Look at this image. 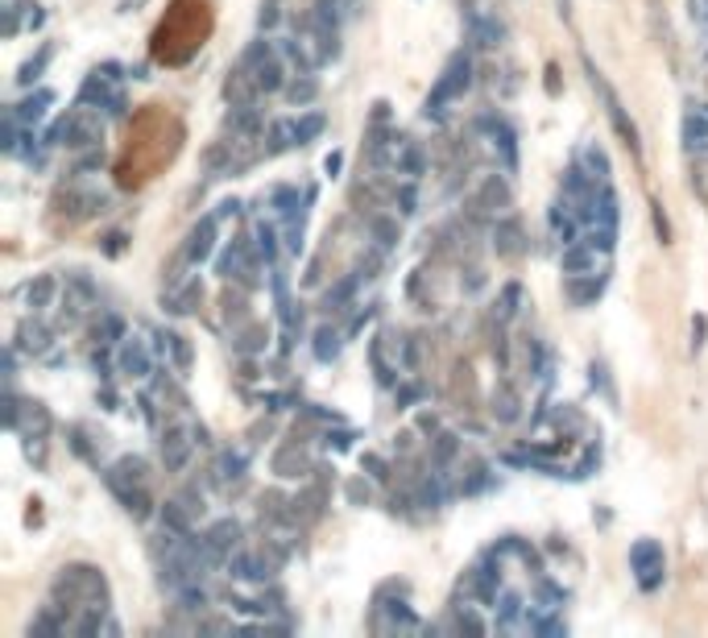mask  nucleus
I'll use <instances>...</instances> for the list:
<instances>
[{
  "instance_id": "nucleus-1",
  "label": "nucleus",
  "mask_w": 708,
  "mask_h": 638,
  "mask_svg": "<svg viewBox=\"0 0 708 638\" xmlns=\"http://www.w3.org/2000/svg\"><path fill=\"white\" fill-rule=\"evenodd\" d=\"M468 83H472V58H468V54H451V62L443 67L435 91L427 95L423 116H435V121H440L443 112H447V104H451V100H460V95L468 91Z\"/></svg>"
},
{
  "instance_id": "nucleus-2",
  "label": "nucleus",
  "mask_w": 708,
  "mask_h": 638,
  "mask_svg": "<svg viewBox=\"0 0 708 638\" xmlns=\"http://www.w3.org/2000/svg\"><path fill=\"white\" fill-rule=\"evenodd\" d=\"M629 568L638 572L642 592H655L659 585H663V572H667L663 543H655V539H638V543L629 547Z\"/></svg>"
},
{
  "instance_id": "nucleus-3",
  "label": "nucleus",
  "mask_w": 708,
  "mask_h": 638,
  "mask_svg": "<svg viewBox=\"0 0 708 638\" xmlns=\"http://www.w3.org/2000/svg\"><path fill=\"white\" fill-rule=\"evenodd\" d=\"M588 75H592V88L601 91V95H605V104H609V121H613V129H618V133H621V141H625V145H629V149L638 154V149H642V145H638V129H634V121L625 116L621 100L613 95V88H609V83H605V79H601V75L592 71V62H588Z\"/></svg>"
},
{
  "instance_id": "nucleus-4",
  "label": "nucleus",
  "mask_w": 708,
  "mask_h": 638,
  "mask_svg": "<svg viewBox=\"0 0 708 638\" xmlns=\"http://www.w3.org/2000/svg\"><path fill=\"white\" fill-rule=\"evenodd\" d=\"M216 228H220V216H203L199 224L191 228L186 249H182V257H186L191 266H203V262L212 257V249H216Z\"/></svg>"
},
{
  "instance_id": "nucleus-5",
  "label": "nucleus",
  "mask_w": 708,
  "mask_h": 638,
  "mask_svg": "<svg viewBox=\"0 0 708 638\" xmlns=\"http://www.w3.org/2000/svg\"><path fill=\"white\" fill-rule=\"evenodd\" d=\"M191 431H195V427H191ZM191 431H186V427H166V435H162V460H166L170 473H182L186 460H191V448L199 444V440H186Z\"/></svg>"
},
{
  "instance_id": "nucleus-6",
  "label": "nucleus",
  "mask_w": 708,
  "mask_h": 638,
  "mask_svg": "<svg viewBox=\"0 0 708 638\" xmlns=\"http://www.w3.org/2000/svg\"><path fill=\"white\" fill-rule=\"evenodd\" d=\"M149 365H154V357H149L145 340L129 336V340L121 344V353H116V369H121L125 377H145V373H149Z\"/></svg>"
},
{
  "instance_id": "nucleus-7",
  "label": "nucleus",
  "mask_w": 708,
  "mask_h": 638,
  "mask_svg": "<svg viewBox=\"0 0 708 638\" xmlns=\"http://www.w3.org/2000/svg\"><path fill=\"white\" fill-rule=\"evenodd\" d=\"M559 270L576 278V273H592L597 270V249L588 240H576V245H564V257H559Z\"/></svg>"
},
{
  "instance_id": "nucleus-8",
  "label": "nucleus",
  "mask_w": 708,
  "mask_h": 638,
  "mask_svg": "<svg viewBox=\"0 0 708 638\" xmlns=\"http://www.w3.org/2000/svg\"><path fill=\"white\" fill-rule=\"evenodd\" d=\"M601 290H605V273H601V278H597V273H576V278H568V299H572L576 307L597 303Z\"/></svg>"
},
{
  "instance_id": "nucleus-9",
  "label": "nucleus",
  "mask_w": 708,
  "mask_h": 638,
  "mask_svg": "<svg viewBox=\"0 0 708 638\" xmlns=\"http://www.w3.org/2000/svg\"><path fill=\"white\" fill-rule=\"evenodd\" d=\"M228 568H232L236 581H266L269 576L266 551H261V555H253V551H236V555L228 559Z\"/></svg>"
},
{
  "instance_id": "nucleus-10",
  "label": "nucleus",
  "mask_w": 708,
  "mask_h": 638,
  "mask_svg": "<svg viewBox=\"0 0 708 638\" xmlns=\"http://www.w3.org/2000/svg\"><path fill=\"white\" fill-rule=\"evenodd\" d=\"M493 245H497V253L501 257H518L526 245H522V224L518 220H497L493 228Z\"/></svg>"
},
{
  "instance_id": "nucleus-11",
  "label": "nucleus",
  "mask_w": 708,
  "mask_h": 638,
  "mask_svg": "<svg viewBox=\"0 0 708 638\" xmlns=\"http://www.w3.org/2000/svg\"><path fill=\"white\" fill-rule=\"evenodd\" d=\"M564 208H568V203H555L551 216H547V224H551V232H555L559 245H576V240H580V216L564 212Z\"/></svg>"
},
{
  "instance_id": "nucleus-12",
  "label": "nucleus",
  "mask_w": 708,
  "mask_h": 638,
  "mask_svg": "<svg viewBox=\"0 0 708 638\" xmlns=\"http://www.w3.org/2000/svg\"><path fill=\"white\" fill-rule=\"evenodd\" d=\"M683 145L688 149H708V112L704 108H692L683 116Z\"/></svg>"
},
{
  "instance_id": "nucleus-13",
  "label": "nucleus",
  "mask_w": 708,
  "mask_h": 638,
  "mask_svg": "<svg viewBox=\"0 0 708 638\" xmlns=\"http://www.w3.org/2000/svg\"><path fill=\"white\" fill-rule=\"evenodd\" d=\"M468 29H472V42H477V46H485V50H489V46H497L501 38H505V25H501L497 17H481V13H477V17L468 21Z\"/></svg>"
},
{
  "instance_id": "nucleus-14",
  "label": "nucleus",
  "mask_w": 708,
  "mask_h": 638,
  "mask_svg": "<svg viewBox=\"0 0 708 638\" xmlns=\"http://www.w3.org/2000/svg\"><path fill=\"white\" fill-rule=\"evenodd\" d=\"M340 344H344V340H340L336 327H327V323L315 327V344H311V348H315V361H323V365L336 361V357H340Z\"/></svg>"
},
{
  "instance_id": "nucleus-15",
  "label": "nucleus",
  "mask_w": 708,
  "mask_h": 638,
  "mask_svg": "<svg viewBox=\"0 0 708 638\" xmlns=\"http://www.w3.org/2000/svg\"><path fill=\"white\" fill-rule=\"evenodd\" d=\"M46 104H54V95H50V91H38V95L21 100V104L13 108V116H17L21 125H38V121L46 116Z\"/></svg>"
},
{
  "instance_id": "nucleus-16",
  "label": "nucleus",
  "mask_w": 708,
  "mask_h": 638,
  "mask_svg": "<svg viewBox=\"0 0 708 638\" xmlns=\"http://www.w3.org/2000/svg\"><path fill=\"white\" fill-rule=\"evenodd\" d=\"M54 294H58V282H54L50 273H42V278H34V282L25 286V299H29V307H34V311H42V307H50V303H54Z\"/></svg>"
},
{
  "instance_id": "nucleus-17",
  "label": "nucleus",
  "mask_w": 708,
  "mask_h": 638,
  "mask_svg": "<svg viewBox=\"0 0 708 638\" xmlns=\"http://www.w3.org/2000/svg\"><path fill=\"white\" fill-rule=\"evenodd\" d=\"M236 539H240V522H236V518H220V522L207 531V543L216 547L220 555H224V551H232V547H236Z\"/></svg>"
},
{
  "instance_id": "nucleus-18",
  "label": "nucleus",
  "mask_w": 708,
  "mask_h": 638,
  "mask_svg": "<svg viewBox=\"0 0 708 638\" xmlns=\"http://www.w3.org/2000/svg\"><path fill=\"white\" fill-rule=\"evenodd\" d=\"M290 145H299V121H273V129H269V154H282V149H290Z\"/></svg>"
},
{
  "instance_id": "nucleus-19",
  "label": "nucleus",
  "mask_w": 708,
  "mask_h": 638,
  "mask_svg": "<svg viewBox=\"0 0 708 638\" xmlns=\"http://www.w3.org/2000/svg\"><path fill=\"white\" fill-rule=\"evenodd\" d=\"M186 510H191V505H182V501H166V510H162V527L186 539V535H191V518H186Z\"/></svg>"
},
{
  "instance_id": "nucleus-20",
  "label": "nucleus",
  "mask_w": 708,
  "mask_h": 638,
  "mask_svg": "<svg viewBox=\"0 0 708 638\" xmlns=\"http://www.w3.org/2000/svg\"><path fill=\"white\" fill-rule=\"evenodd\" d=\"M158 340H162V353H170V357H175L178 369H191V344H186V336H178V332H162Z\"/></svg>"
},
{
  "instance_id": "nucleus-21",
  "label": "nucleus",
  "mask_w": 708,
  "mask_h": 638,
  "mask_svg": "<svg viewBox=\"0 0 708 638\" xmlns=\"http://www.w3.org/2000/svg\"><path fill=\"white\" fill-rule=\"evenodd\" d=\"M21 348L34 353V357H42L46 348H50V327H42V323H25V327H21Z\"/></svg>"
},
{
  "instance_id": "nucleus-22",
  "label": "nucleus",
  "mask_w": 708,
  "mask_h": 638,
  "mask_svg": "<svg viewBox=\"0 0 708 638\" xmlns=\"http://www.w3.org/2000/svg\"><path fill=\"white\" fill-rule=\"evenodd\" d=\"M518 303H522V286H518V282H510V286L501 290V303L493 307V315H497V323H510V319L518 315Z\"/></svg>"
},
{
  "instance_id": "nucleus-23",
  "label": "nucleus",
  "mask_w": 708,
  "mask_h": 638,
  "mask_svg": "<svg viewBox=\"0 0 708 638\" xmlns=\"http://www.w3.org/2000/svg\"><path fill=\"white\" fill-rule=\"evenodd\" d=\"M253 240H257V253H261V262H273V257H278V228H273V224L257 220V228H253Z\"/></svg>"
},
{
  "instance_id": "nucleus-24",
  "label": "nucleus",
  "mask_w": 708,
  "mask_h": 638,
  "mask_svg": "<svg viewBox=\"0 0 708 638\" xmlns=\"http://www.w3.org/2000/svg\"><path fill=\"white\" fill-rule=\"evenodd\" d=\"M199 299H203V286H199V278H195V282H186L175 299H170V311H175V315H186V311H195Z\"/></svg>"
},
{
  "instance_id": "nucleus-25",
  "label": "nucleus",
  "mask_w": 708,
  "mask_h": 638,
  "mask_svg": "<svg viewBox=\"0 0 708 638\" xmlns=\"http://www.w3.org/2000/svg\"><path fill=\"white\" fill-rule=\"evenodd\" d=\"M584 240L597 249V253H613V245H618V228H609V224H592L588 232H584Z\"/></svg>"
},
{
  "instance_id": "nucleus-26",
  "label": "nucleus",
  "mask_w": 708,
  "mask_h": 638,
  "mask_svg": "<svg viewBox=\"0 0 708 638\" xmlns=\"http://www.w3.org/2000/svg\"><path fill=\"white\" fill-rule=\"evenodd\" d=\"M493 414H497V423H514L518 419V394L510 386H501V394L493 398Z\"/></svg>"
},
{
  "instance_id": "nucleus-27",
  "label": "nucleus",
  "mask_w": 708,
  "mask_h": 638,
  "mask_svg": "<svg viewBox=\"0 0 708 638\" xmlns=\"http://www.w3.org/2000/svg\"><path fill=\"white\" fill-rule=\"evenodd\" d=\"M245 468H249V456H245V452H224L220 460H216V477H220V481H228V477H240Z\"/></svg>"
},
{
  "instance_id": "nucleus-28",
  "label": "nucleus",
  "mask_w": 708,
  "mask_h": 638,
  "mask_svg": "<svg viewBox=\"0 0 708 638\" xmlns=\"http://www.w3.org/2000/svg\"><path fill=\"white\" fill-rule=\"evenodd\" d=\"M493 141H497V149L505 154V166L514 170V162H518V149H514V129L497 121V125H493Z\"/></svg>"
},
{
  "instance_id": "nucleus-29",
  "label": "nucleus",
  "mask_w": 708,
  "mask_h": 638,
  "mask_svg": "<svg viewBox=\"0 0 708 638\" xmlns=\"http://www.w3.org/2000/svg\"><path fill=\"white\" fill-rule=\"evenodd\" d=\"M112 473H116L121 481H133V485H145V460H141V456H125V460H121V464H116Z\"/></svg>"
},
{
  "instance_id": "nucleus-30",
  "label": "nucleus",
  "mask_w": 708,
  "mask_h": 638,
  "mask_svg": "<svg viewBox=\"0 0 708 638\" xmlns=\"http://www.w3.org/2000/svg\"><path fill=\"white\" fill-rule=\"evenodd\" d=\"M327 129V116L323 112H311V116H303L299 121V145H307V141H315V137Z\"/></svg>"
},
{
  "instance_id": "nucleus-31",
  "label": "nucleus",
  "mask_w": 708,
  "mask_h": 638,
  "mask_svg": "<svg viewBox=\"0 0 708 638\" xmlns=\"http://www.w3.org/2000/svg\"><path fill=\"white\" fill-rule=\"evenodd\" d=\"M353 290H356V278H344V282H340L336 290H327V299H323V307H327V311H340V307H344V303L353 299Z\"/></svg>"
},
{
  "instance_id": "nucleus-32",
  "label": "nucleus",
  "mask_w": 708,
  "mask_h": 638,
  "mask_svg": "<svg viewBox=\"0 0 708 638\" xmlns=\"http://www.w3.org/2000/svg\"><path fill=\"white\" fill-rule=\"evenodd\" d=\"M398 170L402 175H410V179H418V175H423V149L406 145V149L398 154Z\"/></svg>"
},
{
  "instance_id": "nucleus-33",
  "label": "nucleus",
  "mask_w": 708,
  "mask_h": 638,
  "mask_svg": "<svg viewBox=\"0 0 708 638\" xmlns=\"http://www.w3.org/2000/svg\"><path fill=\"white\" fill-rule=\"evenodd\" d=\"M518 613H522V597H518V592H505L501 605H497V626H510Z\"/></svg>"
},
{
  "instance_id": "nucleus-34",
  "label": "nucleus",
  "mask_w": 708,
  "mask_h": 638,
  "mask_svg": "<svg viewBox=\"0 0 708 638\" xmlns=\"http://www.w3.org/2000/svg\"><path fill=\"white\" fill-rule=\"evenodd\" d=\"M584 162H588V170H592V179H597V182L609 179V158H605L597 145H588V149H584Z\"/></svg>"
},
{
  "instance_id": "nucleus-35",
  "label": "nucleus",
  "mask_w": 708,
  "mask_h": 638,
  "mask_svg": "<svg viewBox=\"0 0 708 638\" xmlns=\"http://www.w3.org/2000/svg\"><path fill=\"white\" fill-rule=\"evenodd\" d=\"M481 199H485V203H493V208H510V186H505L501 179H489L485 191H481Z\"/></svg>"
},
{
  "instance_id": "nucleus-36",
  "label": "nucleus",
  "mask_w": 708,
  "mask_h": 638,
  "mask_svg": "<svg viewBox=\"0 0 708 638\" xmlns=\"http://www.w3.org/2000/svg\"><path fill=\"white\" fill-rule=\"evenodd\" d=\"M50 54H54V46H42V54H38V58H29V62L21 67V75H17V83H34V79H38V71H42L46 62H50Z\"/></svg>"
},
{
  "instance_id": "nucleus-37",
  "label": "nucleus",
  "mask_w": 708,
  "mask_h": 638,
  "mask_svg": "<svg viewBox=\"0 0 708 638\" xmlns=\"http://www.w3.org/2000/svg\"><path fill=\"white\" fill-rule=\"evenodd\" d=\"M373 236H377V245H381V249H394V240H398V224L381 216V220H373Z\"/></svg>"
},
{
  "instance_id": "nucleus-38",
  "label": "nucleus",
  "mask_w": 708,
  "mask_h": 638,
  "mask_svg": "<svg viewBox=\"0 0 708 638\" xmlns=\"http://www.w3.org/2000/svg\"><path fill=\"white\" fill-rule=\"evenodd\" d=\"M178 601H182V609H203V605H207V592L191 581V585H182V589H178Z\"/></svg>"
},
{
  "instance_id": "nucleus-39",
  "label": "nucleus",
  "mask_w": 708,
  "mask_h": 638,
  "mask_svg": "<svg viewBox=\"0 0 708 638\" xmlns=\"http://www.w3.org/2000/svg\"><path fill=\"white\" fill-rule=\"evenodd\" d=\"M456 448H460V440H456L451 431H443V435H435V464H447V460L456 456Z\"/></svg>"
},
{
  "instance_id": "nucleus-40",
  "label": "nucleus",
  "mask_w": 708,
  "mask_h": 638,
  "mask_svg": "<svg viewBox=\"0 0 708 638\" xmlns=\"http://www.w3.org/2000/svg\"><path fill=\"white\" fill-rule=\"evenodd\" d=\"M315 91H319V83H315L311 75L307 79H294V83H290V100H294V104H307V100H315Z\"/></svg>"
},
{
  "instance_id": "nucleus-41",
  "label": "nucleus",
  "mask_w": 708,
  "mask_h": 638,
  "mask_svg": "<svg viewBox=\"0 0 708 638\" xmlns=\"http://www.w3.org/2000/svg\"><path fill=\"white\" fill-rule=\"evenodd\" d=\"M17 116L8 112V121H4V129H0V145H4V154H17Z\"/></svg>"
},
{
  "instance_id": "nucleus-42",
  "label": "nucleus",
  "mask_w": 708,
  "mask_h": 638,
  "mask_svg": "<svg viewBox=\"0 0 708 638\" xmlns=\"http://www.w3.org/2000/svg\"><path fill=\"white\" fill-rule=\"evenodd\" d=\"M418 501H423L427 510H435V505H440V501H443V489H440V481H427V485H423V494H418Z\"/></svg>"
},
{
  "instance_id": "nucleus-43",
  "label": "nucleus",
  "mask_w": 708,
  "mask_h": 638,
  "mask_svg": "<svg viewBox=\"0 0 708 638\" xmlns=\"http://www.w3.org/2000/svg\"><path fill=\"white\" fill-rule=\"evenodd\" d=\"M398 203H402V208H398L402 216H410V212H414V203H418V199H414V186H410V182L398 186Z\"/></svg>"
},
{
  "instance_id": "nucleus-44",
  "label": "nucleus",
  "mask_w": 708,
  "mask_h": 638,
  "mask_svg": "<svg viewBox=\"0 0 708 638\" xmlns=\"http://www.w3.org/2000/svg\"><path fill=\"white\" fill-rule=\"evenodd\" d=\"M390 618H394V622H398V626H418V618H414V613H410V609H406V605H398V601H394V605H390Z\"/></svg>"
},
{
  "instance_id": "nucleus-45",
  "label": "nucleus",
  "mask_w": 708,
  "mask_h": 638,
  "mask_svg": "<svg viewBox=\"0 0 708 638\" xmlns=\"http://www.w3.org/2000/svg\"><path fill=\"white\" fill-rule=\"evenodd\" d=\"M125 240H129L125 232H112V236L104 240V253H108V257H121V253H125Z\"/></svg>"
},
{
  "instance_id": "nucleus-46",
  "label": "nucleus",
  "mask_w": 708,
  "mask_h": 638,
  "mask_svg": "<svg viewBox=\"0 0 708 638\" xmlns=\"http://www.w3.org/2000/svg\"><path fill=\"white\" fill-rule=\"evenodd\" d=\"M365 468H369L373 477H386V460H381V456H365Z\"/></svg>"
},
{
  "instance_id": "nucleus-47",
  "label": "nucleus",
  "mask_w": 708,
  "mask_h": 638,
  "mask_svg": "<svg viewBox=\"0 0 708 638\" xmlns=\"http://www.w3.org/2000/svg\"><path fill=\"white\" fill-rule=\"evenodd\" d=\"M418 394H423L418 386H406V390H398V402H402V407H410V402H414Z\"/></svg>"
},
{
  "instance_id": "nucleus-48",
  "label": "nucleus",
  "mask_w": 708,
  "mask_h": 638,
  "mask_svg": "<svg viewBox=\"0 0 708 638\" xmlns=\"http://www.w3.org/2000/svg\"><path fill=\"white\" fill-rule=\"evenodd\" d=\"M236 212H240V203H236V199H224V203H220V212H216V216H220V220H228V216H236Z\"/></svg>"
},
{
  "instance_id": "nucleus-49",
  "label": "nucleus",
  "mask_w": 708,
  "mask_h": 638,
  "mask_svg": "<svg viewBox=\"0 0 708 638\" xmlns=\"http://www.w3.org/2000/svg\"><path fill=\"white\" fill-rule=\"evenodd\" d=\"M353 444V435L348 431H340V435H327V448H348Z\"/></svg>"
},
{
  "instance_id": "nucleus-50",
  "label": "nucleus",
  "mask_w": 708,
  "mask_h": 638,
  "mask_svg": "<svg viewBox=\"0 0 708 638\" xmlns=\"http://www.w3.org/2000/svg\"><path fill=\"white\" fill-rule=\"evenodd\" d=\"M340 166H344V158H340V154H332V158H327V162H323V170H327V175H336V170H340Z\"/></svg>"
},
{
  "instance_id": "nucleus-51",
  "label": "nucleus",
  "mask_w": 708,
  "mask_h": 638,
  "mask_svg": "<svg viewBox=\"0 0 708 638\" xmlns=\"http://www.w3.org/2000/svg\"><path fill=\"white\" fill-rule=\"evenodd\" d=\"M418 427H423V431H435V427H440V419H435V414H423V419H418Z\"/></svg>"
},
{
  "instance_id": "nucleus-52",
  "label": "nucleus",
  "mask_w": 708,
  "mask_h": 638,
  "mask_svg": "<svg viewBox=\"0 0 708 638\" xmlns=\"http://www.w3.org/2000/svg\"><path fill=\"white\" fill-rule=\"evenodd\" d=\"M348 494H353V501H360V498L369 501V485H353V489H348Z\"/></svg>"
}]
</instances>
